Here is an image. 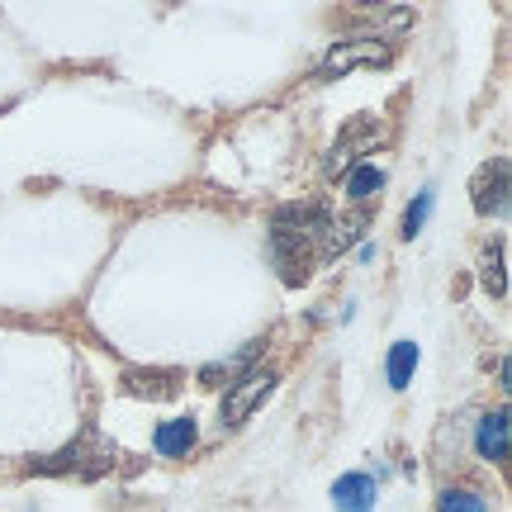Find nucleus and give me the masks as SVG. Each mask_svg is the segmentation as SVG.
Wrapping results in <instances>:
<instances>
[{"mask_svg": "<svg viewBox=\"0 0 512 512\" xmlns=\"http://www.w3.org/2000/svg\"><path fill=\"white\" fill-rule=\"evenodd\" d=\"M479 285L489 290V299H508V242L489 238L484 256H479Z\"/></svg>", "mask_w": 512, "mask_h": 512, "instance_id": "nucleus-9", "label": "nucleus"}, {"mask_svg": "<svg viewBox=\"0 0 512 512\" xmlns=\"http://www.w3.org/2000/svg\"><path fill=\"white\" fill-rule=\"evenodd\" d=\"M271 389H275V370H242L238 380L228 384V394H223V403H219V418H223V427H242V422L252 418L261 403L271 399Z\"/></svg>", "mask_w": 512, "mask_h": 512, "instance_id": "nucleus-2", "label": "nucleus"}, {"mask_svg": "<svg viewBox=\"0 0 512 512\" xmlns=\"http://www.w3.org/2000/svg\"><path fill=\"white\" fill-rule=\"evenodd\" d=\"M413 370H418V347H413V342H394V347H389V366H384L389 389H408V384H413Z\"/></svg>", "mask_w": 512, "mask_h": 512, "instance_id": "nucleus-12", "label": "nucleus"}, {"mask_svg": "<svg viewBox=\"0 0 512 512\" xmlns=\"http://www.w3.org/2000/svg\"><path fill=\"white\" fill-rule=\"evenodd\" d=\"M375 498H380V484L361 470H351L332 484V508L337 512H375Z\"/></svg>", "mask_w": 512, "mask_h": 512, "instance_id": "nucleus-7", "label": "nucleus"}, {"mask_svg": "<svg viewBox=\"0 0 512 512\" xmlns=\"http://www.w3.org/2000/svg\"><path fill=\"white\" fill-rule=\"evenodd\" d=\"M380 138V128H375V119H356V124L332 143V152H328V176H342V171H351V162H356V152H366L370 143Z\"/></svg>", "mask_w": 512, "mask_h": 512, "instance_id": "nucleus-5", "label": "nucleus"}, {"mask_svg": "<svg viewBox=\"0 0 512 512\" xmlns=\"http://www.w3.org/2000/svg\"><path fill=\"white\" fill-rule=\"evenodd\" d=\"M470 195H475V214H484V219L508 214V157H494V162L479 166Z\"/></svg>", "mask_w": 512, "mask_h": 512, "instance_id": "nucleus-4", "label": "nucleus"}, {"mask_svg": "<svg viewBox=\"0 0 512 512\" xmlns=\"http://www.w3.org/2000/svg\"><path fill=\"white\" fill-rule=\"evenodd\" d=\"M128 394H147V399H171L181 389V375L176 370H128L124 375Z\"/></svg>", "mask_w": 512, "mask_h": 512, "instance_id": "nucleus-10", "label": "nucleus"}, {"mask_svg": "<svg viewBox=\"0 0 512 512\" xmlns=\"http://www.w3.org/2000/svg\"><path fill=\"white\" fill-rule=\"evenodd\" d=\"M380 190H384V171L375 162H356L347 171V200L366 204V200H375Z\"/></svg>", "mask_w": 512, "mask_h": 512, "instance_id": "nucleus-11", "label": "nucleus"}, {"mask_svg": "<svg viewBox=\"0 0 512 512\" xmlns=\"http://www.w3.org/2000/svg\"><path fill=\"white\" fill-rule=\"evenodd\" d=\"M437 512H489V498L479 489H441Z\"/></svg>", "mask_w": 512, "mask_h": 512, "instance_id": "nucleus-13", "label": "nucleus"}, {"mask_svg": "<svg viewBox=\"0 0 512 512\" xmlns=\"http://www.w3.org/2000/svg\"><path fill=\"white\" fill-rule=\"evenodd\" d=\"M475 451L484 460H494V465H503V460H508V408H494V413H484V418H479Z\"/></svg>", "mask_w": 512, "mask_h": 512, "instance_id": "nucleus-8", "label": "nucleus"}, {"mask_svg": "<svg viewBox=\"0 0 512 512\" xmlns=\"http://www.w3.org/2000/svg\"><path fill=\"white\" fill-rule=\"evenodd\" d=\"M432 204H437V190H432V185H422L418 200L408 204V214H403V238L408 242L422 233V223H427V214H432Z\"/></svg>", "mask_w": 512, "mask_h": 512, "instance_id": "nucleus-14", "label": "nucleus"}, {"mask_svg": "<svg viewBox=\"0 0 512 512\" xmlns=\"http://www.w3.org/2000/svg\"><path fill=\"white\" fill-rule=\"evenodd\" d=\"M195 441H200V422L190 418H166V422H157V432H152V446H157V456H166V460H181V456H190L195 451Z\"/></svg>", "mask_w": 512, "mask_h": 512, "instance_id": "nucleus-6", "label": "nucleus"}, {"mask_svg": "<svg viewBox=\"0 0 512 512\" xmlns=\"http://www.w3.org/2000/svg\"><path fill=\"white\" fill-rule=\"evenodd\" d=\"M394 57V48L384 43V38H351V43H337L328 57H323V67H318V76H342L351 72V67H375V62H389Z\"/></svg>", "mask_w": 512, "mask_h": 512, "instance_id": "nucleus-3", "label": "nucleus"}, {"mask_svg": "<svg viewBox=\"0 0 512 512\" xmlns=\"http://www.w3.org/2000/svg\"><path fill=\"white\" fill-rule=\"evenodd\" d=\"M332 219L318 204H285L271 223V261L280 266L285 285H304L313 266V247L328 242Z\"/></svg>", "mask_w": 512, "mask_h": 512, "instance_id": "nucleus-1", "label": "nucleus"}]
</instances>
